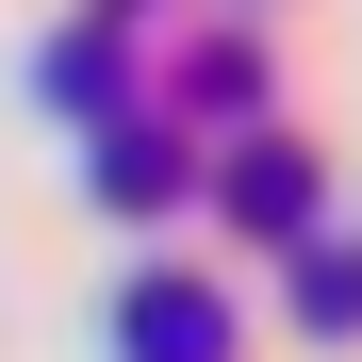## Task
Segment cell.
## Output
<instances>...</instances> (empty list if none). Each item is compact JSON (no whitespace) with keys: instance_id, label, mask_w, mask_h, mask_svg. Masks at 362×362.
<instances>
[{"instance_id":"8992f818","label":"cell","mask_w":362,"mask_h":362,"mask_svg":"<svg viewBox=\"0 0 362 362\" xmlns=\"http://www.w3.org/2000/svg\"><path fill=\"white\" fill-rule=\"evenodd\" d=\"M296 329H362V247H313V230H296Z\"/></svg>"},{"instance_id":"3957f363","label":"cell","mask_w":362,"mask_h":362,"mask_svg":"<svg viewBox=\"0 0 362 362\" xmlns=\"http://www.w3.org/2000/svg\"><path fill=\"white\" fill-rule=\"evenodd\" d=\"M83 181H99L115 214H181V198H198V181H214V148L181 132V115H115V132H99V165H83Z\"/></svg>"},{"instance_id":"277c9868","label":"cell","mask_w":362,"mask_h":362,"mask_svg":"<svg viewBox=\"0 0 362 362\" xmlns=\"http://www.w3.org/2000/svg\"><path fill=\"white\" fill-rule=\"evenodd\" d=\"M33 83L66 99V115H99V132H115V115H132V33H49Z\"/></svg>"},{"instance_id":"5b68a950","label":"cell","mask_w":362,"mask_h":362,"mask_svg":"<svg viewBox=\"0 0 362 362\" xmlns=\"http://www.w3.org/2000/svg\"><path fill=\"white\" fill-rule=\"evenodd\" d=\"M181 115H230V132H264V49H247V33H214L198 66H181Z\"/></svg>"},{"instance_id":"6da1fadb","label":"cell","mask_w":362,"mask_h":362,"mask_svg":"<svg viewBox=\"0 0 362 362\" xmlns=\"http://www.w3.org/2000/svg\"><path fill=\"white\" fill-rule=\"evenodd\" d=\"M198 198H214L230 230H264V247H296V230H313V198H329V181H313V148H296V132H230V148H214V181H198Z\"/></svg>"},{"instance_id":"7a4b0ae2","label":"cell","mask_w":362,"mask_h":362,"mask_svg":"<svg viewBox=\"0 0 362 362\" xmlns=\"http://www.w3.org/2000/svg\"><path fill=\"white\" fill-rule=\"evenodd\" d=\"M115 362H230V296L181 280V264H132V296H115Z\"/></svg>"}]
</instances>
